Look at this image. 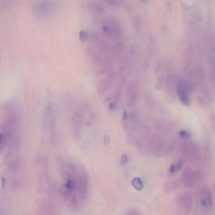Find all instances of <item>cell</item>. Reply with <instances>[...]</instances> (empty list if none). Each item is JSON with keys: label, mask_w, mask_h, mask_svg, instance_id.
Returning <instances> with one entry per match:
<instances>
[{"label": "cell", "mask_w": 215, "mask_h": 215, "mask_svg": "<svg viewBox=\"0 0 215 215\" xmlns=\"http://www.w3.org/2000/svg\"><path fill=\"white\" fill-rule=\"evenodd\" d=\"M192 197L189 193L186 192L181 195L178 199V204L183 210L185 215H189L192 205Z\"/></svg>", "instance_id": "3"}, {"label": "cell", "mask_w": 215, "mask_h": 215, "mask_svg": "<svg viewBox=\"0 0 215 215\" xmlns=\"http://www.w3.org/2000/svg\"><path fill=\"white\" fill-rule=\"evenodd\" d=\"M88 37V33L85 30H82L79 32V38L82 41H84Z\"/></svg>", "instance_id": "9"}, {"label": "cell", "mask_w": 215, "mask_h": 215, "mask_svg": "<svg viewBox=\"0 0 215 215\" xmlns=\"http://www.w3.org/2000/svg\"><path fill=\"white\" fill-rule=\"evenodd\" d=\"M182 162L179 161L175 165V168L176 170V172L179 171L180 169H181L182 167Z\"/></svg>", "instance_id": "11"}, {"label": "cell", "mask_w": 215, "mask_h": 215, "mask_svg": "<svg viewBox=\"0 0 215 215\" xmlns=\"http://www.w3.org/2000/svg\"><path fill=\"white\" fill-rule=\"evenodd\" d=\"M182 182L185 187L192 188L195 185L196 179L192 173L185 172L182 175Z\"/></svg>", "instance_id": "5"}, {"label": "cell", "mask_w": 215, "mask_h": 215, "mask_svg": "<svg viewBox=\"0 0 215 215\" xmlns=\"http://www.w3.org/2000/svg\"><path fill=\"white\" fill-rule=\"evenodd\" d=\"M63 176L59 187L61 196L67 206L72 211L82 209L89 194V177L83 167L76 162L64 164L61 169Z\"/></svg>", "instance_id": "1"}, {"label": "cell", "mask_w": 215, "mask_h": 215, "mask_svg": "<svg viewBox=\"0 0 215 215\" xmlns=\"http://www.w3.org/2000/svg\"><path fill=\"white\" fill-rule=\"evenodd\" d=\"M126 117H127V113H126V112L125 111L123 114V120H125L126 119Z\"/></svg>", "instance_id": "16"}, {"label": "cell", "mask_w": 215, "mask_h": 215, "mask_svg": "<svg viewBox=\"0 0 215 215\" xmlns=\"http://www.w3.org/2000/svg\"><path fill=\"white\" fill-rule=\"evenodd\" d=\"M121 162L123 164L126 163L127 162L128 157L126 155H122V157H121Z\"/></svg>", "instance_id": "13"}, {"label": "cell", "mask_w": 215, "mask_h": 215, "mask_svg": "<svg viewBox=\"0 0 215 215\" xmlns=\"http://www.w3.org/2000/svg\"><path fill=\"white\" fill-rule=\"evenodd\" d=\"M115 107V104L114 103H112L111 104H109V106H108V108L109 109L111 110L113 109L114 107Z\"/></svg>", "instance_id": "15"}, {"label": "cell", "mask_w": 215, "mask_h": 215, "mask_svg": "<svg viewBox=\"0 0 215 215\" xmlns=\"http://www.w3.org/2000/svg\"><path fill=\"white\" fill-rule=\"evenodd\" d=\"M126 215H142L141 212L136 208H132L127 210Z\"/></svg>", "instance_id": "8"}, {"label": "cell", "mask_w": 215, "mask_h": 215, "mask_svg": "<svg viewBox=\"0 0 215 215\" xmlns=\"http://www.w3.org/2000/svg\"><path fill=\"white\" fill-rule=\"evenodd\" d=\"M178 187L179 184L177 182H173L167 184L164 187V189L167 192H170L175 191Z\"/></svg>", "instance_id": "7"}, {"label": "cell", "mask_w": 215, "mask_h": 215, "mask_svg": "<svg viewBox=\"0 0 215 215\" xmlns=\"http://www.w3.org/2000/svg\"><path fill=\"white\" fill-rule=\"evenodd\" d=\"M110 141L109 137H107V136H106L104 138V142L105 143L107 144L109 143Z\"/></svg>", "instance_id": "14"}, {"label": "cell", "mask_w": 215, "mask_h": 215, "mask_svg": "<svg viewBox=\"0 0 215 215\" xmlns=\"http://www.w3.org/2000/svg\"><path fill=\"white\" fill-rule=\"evenodd\" d=\"M132 185L134 188L138 191H142L144 188V183L140 178L135 177L132 179Z\"/></svg>", "instance_id": "6"}, {"label": "cell", "mask_w": 215, "mask_h": 215, "mask_svg": "<svg viewBox=\"0 0 215 215\" xmlns=\"http://www.w3.org/2000/svg\"><path fill=\"white\" fill-rule=\"evenodd\" d=\"M177 93L180 101L186 106L190 104V92L188 83L185 80L180 82L177 86Z\"/></svg>", "instance_id": "2"}, {"label": "cell", "mask_w": 215, "mask_h": 215, "mask_svg": "<svg viewBox=\"0 0 215 215\" xmlns=\"http://www.w3.org/2000/svg\"><path fill=\"white\" fill-rule=\"evenodd\" d=\"M169 171H170V173H172V174H173V173L176 172V170L175 164H173L171 165V167H170V169H169Z\"/></svg>", "instance_id": "12"}, {"label": "cell", "mask_w": 215, "mask_h": 215, "mask_svg": "<svg viewBox=\"0 0 215 215\" xmlns=\"http://www.w3.org/2000/svg\"><path fill=\"white\" fill-rule=\"evenodd\" d=\"M179 136L182 138H187L190 136V134L186 131L182 130L179 132Z\"/></svg>", "instance_id": "10"}, {"label": "cell", "mask_w": 215, "mask_h": 215, "mask_svg": "<svg viewBox=\"0 0 215 215\" xmlns=\"http://www.w3.org/2000/svg\"><path fill=\"white\" fill-rule=\"evenodd\" d=\"M201 203L205 208H210L212 206V195L210 189L207 187L202 188L201 191Z\"/></svg>", "instance_id": "4"}]
</instances>
